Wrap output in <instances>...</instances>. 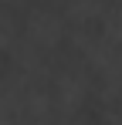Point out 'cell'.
<instances>
[{
	"mask_svg": "<svg viewBox=\"0 0 122 125\" xmlns=\"http://www.w3.org/2000/svg\"><path fill=\"white\" fill-rule=\"evenodd\" d=\"M51 102H54V122H71L92 98V78L85 68H64L48 78Z\"/></svg>",
	"mask_w": 122,
	"mask_h": 125,
	"instance_id": "1",
	"label": "cell"
},
{
	"mask_svg": "<svg viewBox=\"0 0 122 125\" xmlns=\"http://www.w3.org/2000/svg\"><path fill=\"white\" fill-rule=\"evenodd\" d=\"M20 37H27L44 54H54L68 41V21L54 7H31L24 14V21H20Z\"/></svg>",
	"mask_w": 122,
	"mask_h": 125,
	"instance_id": "2",
	"label": "cell"
},
{
	"mask_svg": "<svg viewBox=\"0 0 122 125\" xmlns=\"http://www.w3.org/2000/svg\"><path fill=\"white\" fill-rule=\"evenodd\" d=\"M17 37H20V21L14 17V7L0 3V54H7Z\"/></svg>",
	"mask_w": 122,
	"mask_h": 125,
	"instance_id": "3",
	"label": "cell"
}]
</instances>
